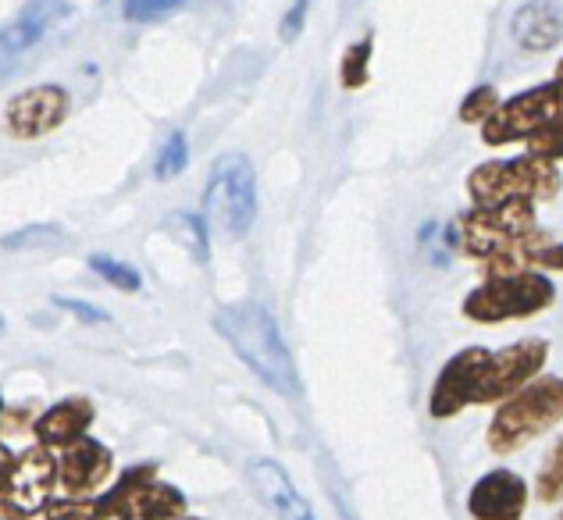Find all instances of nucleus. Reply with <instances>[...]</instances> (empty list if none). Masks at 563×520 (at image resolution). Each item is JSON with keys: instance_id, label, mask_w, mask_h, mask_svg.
<instances>
[{"instance_id": "f257e3e1", "label": "nucleus", "mask_w": 563, "mask_h": 520, "mask_svg": "<svg viewBox=\"0 0 563 520\" xmlns=\"http://www.w3.org/2000/svg\"><path fill=\"white\" fill-rule=\"evenodd\" d=\"M456 243L467 257L485 264V278H503L531 272V257L550 243V235L539 229L536 203L510 200L493 207H471L467 214H461Z\"/></svg>"}, {"instance_id": "f03ea898", "label": "nucleus", "mask_w": 563, "mask_h": 520, "mask_svg": "<svg viewBox=\"0 0 563 520\" xmlns=\"http://www.w3.org/2000/svg\"><path fill=\"white\" fill-rule=\"evenodd\" d=\"M214 329L225 335L235 356L254 370V375L272 385L282 396H300V375L289 356L286 339L278 332V321L261 303H232L214 314Z\"/></svg>"}, {"instance_id": "7ed1b4c3", "label": "nucleus", "mask_w": 563, "mask_h": 520, "mask_svg": "<svg viewBox=\"0 0 563 520\" xmlns=\"http://www.w3.org/2000/svg\"><path fill=\"white\" fill-rule=\"evenodd\" d=\"M563 421V378L545 375L528 381L521 392L503 399L493 424H488V450L496 456H510L528 442L553 432Z\"/></svg>"}, {"instance_id": "20e7f679", "label": "nucleus", "mask_w": 563, "mask_h": 520, "mask_svg": "<svg viewBox=\"0 0 563 520\" xmlns=\"http://www.w3.org/2000/svg\"><path fill=\"white\" fill-rule=\"evenodd\" d=\"M563 186V175L553 161H542L536 154L514 157V161H488L467 175V192L474 207H493L510 200L528 203H550Z\"/></svg>"}, {"instance_id": "39448f33", "label": "nucleus", "mask_w": 563, "mask_h": 520, "mask_svg": "<svg viewBox=\"0 0 563 520\" xmlns=\"http://www.w3.org/2000/svg\"><path fill=\"white\" fill-rule=\"evenodd\" d=\"M207 225L225 240H240L254 229L257 218V175L246 154H221L203 189Z\"/></svg>"}, {"instance_id": "423d86ee", "label": "nucleus", "mask_w": 563, "mask_h": 520, "mask_svg": "<svg viewBox=\"0 0 563 520\" xmlns=\"http://www.w3.org/2000/svg\"><path fill=\"white\" fill-rule=\"evenodd\" d=\"M556 303V286L542 272H521L485 278L478 289L467 292L464 314L478 324H503L517 318H536Z\"/></svg>"}, {"instance_id": "0eeeda50", "label": "nucleus", "mask_w": 563, "mask_h": 520, "mask_svg": "<svg viewBox=\"0 0 563 520\" xmlns=\"http://www.w3.org/2000/svg\"><path fill=\"white\" fill-rule=\"evenodd\" d=\"M97 502L100 520H179L186 517V496L161 482L154 464L129 467Z\"/></svg>"}, {"instance_id": "6e6552de", "label": "nucleus", "mask_w": 563, "mask_h": 520, "mask_svg": "<svg viewBox=\"0 0 563 520\" xmlns=\"http://www.w3.org/2000/svg\"><path fill=\"white\" fill-rule=\"evenodd\" d=\"M560 122H563V79H553L536 89H525V93H517L510 100H499V108L482 125V140L488 146H507L517 140L539 136L542 129Z\"/></svg>"}, {"instance_id": "1a4fd4ad", "label": "nucleus", "mask_w": 563, "mask_h": 520, "mask_svg": "<svg viewBox=\"0 0 563 520\" xmlns=\"http://www.w3.org/2000/svg\"><path fill=\"white\" fill-rule=\"evenodd\" d=\"M545 361H550V343L545 339H521V343L488 353V361L478 370V381H474L471 407L503 403L514 392H521L528 381L542 375Z\"/></svg>"}, {"instance_id": "9d476101", "label": "nucleus", "mask_w": 563, "mask_h": 520, "mask_svg": "<svg viewBox=\"0 0 563 520\" xmlns=\"http://www.w3.org/2000/svg\"><path fill=\"white\" fill-rule=\"evenodd\" d=\"M76 8L68 0H29L22 11L0 29V82H4L19 62L36 47L43 36H51L65 19H71Z\"/></svg>"}, {"instance_id": "9b49d317", "label": "nucleus", "mask_w": 563, "mask_h": 520, "mask_svg": "<svg viewBox=\"0 0 563 520\" xmlns=\"http://www.w3.org/2000/svg\"><path fill=\"white\" fill-rule=\"evenodd\" d=\"M68 111H71L68 89L57 86V82H43V86H33V89H22L19 97L8 100L4 122H8V132L14 140L33 143V140L51 136L54 129H62Z\"/></svg>"}, {"instance_id": "f8f14e48", "label": "nucleus", "mask_w": 563, "mask_h": 520, "mask_svg": "<svg viewBox=\"0 0 563 520\" xmlns=\"http://www.w3.org/2000/svg\"><path fill=\"white\" fill-rule=\"evenodd\" d=\"M54 485H57V456L47 445H33L22 456H14L11 485L0 502H8L22 517H33L43 513V507L54 499Z\"/></svg>"}, {"instance_id": "ddd939ff", "label": "nucleus", "mask_w": 563, "mask_h": 520, "mask_svg": "<svg viewBox=\"0 0 563 520\" xmlns=\"http://www.w3.org/2000/svg\"><path fill=\"white\" fill-rule=\"evenodd\" d=\"M488 353H493V350L467 346L456 356H450L446 367L439 370V378L432 385V396H428V413H432L435 421L456 418V413L471 407L474 381H478V370L488 361Z\"/></svg>"}, {"instance_id": "4468645a", "label": "nucleus", "mask_w": 563, "mask_h": 520, "mask_svg": "<svg viewBox=\"0 0 563 520\" xmlns=\"http://www.w3.org/2000/svg\"><path fill=\"white\" fill-rule=\"evenodd\" d=\"M528 482L507 467L488 471L474 482L467 496L471 520H525L528 510Z\"/></svg>"}, {"instance_id": "2eb2a0df", "label": "nucleus", "mask_w": 563, "mask_h": 520, "mask_svg": "<svg viewBox=\"0 0 563 520\" xmlns=\"http://www.w3.org/2000/svg\"><path fill=\"white\" fill-rule=\"evenodd\" d=\"M111 471H114V456L108 445L82 435L79 442L65 445L62 460H57V485L65 488V496L86 499L111 478Z\"/></svg>"}, {"instance_id": "dca6fc26", "label": "nucleus", "mask_w": 563, "mask_h": 520, "mask_svg": "<svg viewBox=\"0 0 563 520\" xmlns=\"http://www.w3.org/2000/svg\"><path fill=\"white\" fill-rule=\"evenodd\" d=\"M510 36L528 54H545L563 40V8L556 0H528L514 11Z\"/></svg>"}, {"instance_id": "f3484780", "label": "nucleus", "mask_w": 563, "mask_h": 520, "mask_svg": "<svg viewBox=\"0 0 563 520\" xmlns=\"http://www.w3.org/2000/svg\"><path fill=\"white\" fill-rule=\"evenodd\" d=\"M93 424V403L86 396H68L62 403H54L47 413H40L33 424L36 445L47 450H65V445L79 442Z\"/></svg>"}, {"instance_id": "a211bd4d", "label": "nucleus", "mask_w": 563, "mask_h": 520, "mask_svg": "<svg viewBox=\"0 0 563 520\" xmlns=\"http://www.w3.org/2000/svg\"><path fill=\"white\" fill-rule=\"evenodd\" d=\"M250 485L257 488V496L268 502L282 520H314L307 510V502L296 496V488L289 485L286 471L272 464V460H254V464H250Z\"/></svg>"}, {"instance_id": "6ab92c4d", "label": "nucleus", "mask_w": 563, "mask_h": 520, "mask_svg": "<svg viewBox=\"0 0 563 520\" xmlns=\"http://www.w3.org/2000/svg\"><path fill=\"white\" fill-rule=\"evenodd\" d=\"M372 51H375V33H367L364 40L350 43L339 65V82L343 89H361L367 82V68H372Z\"/></svg>"}, {"instance_id": "aec40b11", "label": "nucleus", "mask_w": 563, "mask_h": 520, "mask_svg": "<svg viewBox=\"0 0 563 520\" xmlns=\"http://www.w3.org/2000/svg\"><path fill=\"white\" fill-rule=\"evenodd\" d=\"M536 499L563 502V435L553 442V450L542 460L539 478H536Z\"/></svg>"}, {"instance_id": "412c9836", "label": "nucleus", "mask_w": 563, "mask_h": 520, "mask_svg": "<svg viewBox=\"0 0 563 520\" xmlns=\"http://www.w3.org/2000/svg\"><path fill=\"white\" fill-rule=\"evenodd\" d=\"M90 272L100 275L118 292H140L143 289V278H140L136 267L125 264V261H114L108 254H90Z\"/></svg>"}, {"instance_id": "4be33fe9", "label": "nucleus", "mask_w": 563, "mask_h": 520, "mask_svg": "<svg viewBox=\"0 0 563 520\" xmlns=\"http://www.w3.org/2000/svg\"><path fill=\"white\" fill-rule=\"evenodd\" d=\"M186 165H189V140H186V132H172V136L165 140V146H161V154H157L154 175L161 178V182H168V178L183 175Z\"/></svg>"}, {"instance_id": "5701e85b", "label": "nucleus", "mask_w": 563, "mask_h": 520, "mask_svg": "<svg viewBox=\"0 0 563 520\" xmlns=\"http://www.w3.org/2000/svg\"><path fill=\"white\" fill-rule=\"evenodd\" d=\"M62 243H65V232L54 225H25L14 235L0 240L4 250H43V246H62Z\"/></svg>"}, {"instance_id": "b1692460", "label": "nucleus", "mask_w": 563, "mask_h": 520, "mask_svg": "<svg viewBox=\"0 0 563 520\" xmlns=\"http://www.w3.org/2000/svg\"><path fill=\"white\" fill-rule=\"evenodd\" d=\"M499 108V89L496 86H474L461 103V122L467 125H485L488 114Z\"/></svg>"}, {"instance_id": "393cba45", "label": "nucleus", "mask_w": 563, "mask_h": 520, "mask_svg": "<svg viewBox=\"0 0 563 520\" xmlns=\"http://www.w3.org/2000/svg\"><path fill=\"white\" fill-rule=\"evenodd\" d=\"M43 517L47 520H100L93 499H71V496L51 499L47 507H43Z\"/></svg>"}, {"instance_id": "a878e982", "label": "nucleus", "mask_w": 563, "mask_h": 520, "mask_svg": "<svg viewBox=\"0 0 563 520\" xmlns=\"http://www.w3.org/2000/svg\"><path fill=\"white\" fill-rule=\"evenodd\" d=\"M183 4L186 0H122V14L129 22H157Z\"/></svg>"}, {"instance_id": "bb28decb", "label": "nucleus", "mask_w": 563, "mask_h": 520, "mask_svg": "<svg viewBox=\"0 0 563 520\" xmlns=\"http://www.w3.org/2000/svg\"><path fill=\"white\" fill-rule=\"evenodd\" d=\"M525 143H528V154H536L542 161H553V165H556V161H563V122L542 129L539 136H531Z\"/></svg>"}, {"instance_id": "cd10ccee", "label": "nucleus", "mask_w": 563, "mask_h": 520, "mask_svg": "<svg viewBox=\"0 0 563 520\" xmlns=\"http://www.w3.org/2000/svg\"><path fill=\"white\" fill-rule=\"evenodd\" d=\"M172 225L183 232L186 243H192V254H197L200 261H207V232H203V221L192 218V214H175Z\"/></svg>"}, {"instance_id": "c85d7f7f", "label": "nucleus", "mask_w": 563, "mask_h": 520, "mask_svg": "<svg viewBox=\"0 0 563 520\" xmlns=\"http://www.w3.org/2000/svg\"><path fill=\"white\" fill-rule=\"evenodd\" d=\"M307 11H310V0H296V4L286 11V19H282V29H278V36L292 43L296 36L303 33V22H307Z\"/></svg>"}, {"instance_id": "c756f323", "label": "nucleus", "mask_w": 563, "mask_h": 520, "mask_svg": "<svg viewBox=\"0 0 563 520\" xmlns=\"http://www.w3.org/2000/svg\"><path fill=\"white\" fill-rule=\"evenodd\" d=\"M54 303L71 310V314H76L79 321H86V324H108V314H103V310H97L93 303H86V300H68V296H57Z\"/></svg>"}, {"instance_id": "7c9ffc66", "label": "nucleus", "mask_w": 563, "mask_h": 520, "mask_svg": "<svg viewBox=\"0 0 563 520\" xmlns=\"http://www.w3.org/2000/svg\"><path fill=\"white\" fill-rule=\"evenodd\" d=\"M563 272V243H545L542 250H536V257H531V272Z\"/></svg>"}, {"instance_id": "2f4dec72", "label": "nucleus", "mask_w": 563, "mask_h": 520, "mask_svg": "<svg viewBox=\"0 0 563 520\" xmlns=\"http://www.w3.org/2000/svg\"><path fill=\"white\" fill-rule=\"evenodd\" d=\"M11 471H14V453L0 442V499H4L8 485H11Z\"/></svg>"}, {"instance_id": "473e14b6", "label": "nucleus", "mask_w": 563, "mask_h": 520, "mask_svg": "<svg viewBox=\"0 0 563 520\" xmlns=\"http://www.w3.org/2000/svg\"><path fill=\"white\" fill-rule=\"evenodd\" d=\"M0 520H29V517H22L19 510H11L8 502H0Z\"/></svg>"}, {"instance_id": "72a5a7b5", "label": "nucleus", "mask_w": 563, "mask_h": 520, "mask_svg": "<svg viewBox=\"0 0 563 520\" xmlns=\"http://www.w3.org/2000/svg\"><path fill=\"white\" fill-rule=\"evenodd\" d=\"M556 79H563V57H560V65H556Z\"/></svg>"}, {"instance_id": "f704fd0d", "label": "nucleus", "mask_w": 563, "mask_h": 520, "mask_svg": "<svg viewBox=\"0 0 563 520\" xmlns=\"http://www.w3.org/2000/svg\"><path fill=\"white\" fill-rule=\"evenodd\" d=\"M4 329H8V324H4V318H0V335H4Z\"/></svg>"}, {"instance_id": "c9c22d12", "label": "nucleus", "mask_w": 563, "mask_h": 520, "mask_svg": "<svg viewBox=\"0 0 563 520\" xmlns=\"http://www.w3.org/2000/svg\"><path fill=\"white\" fill-rule=\"evenodd\" d=\"M179 520H200V517H189V513H186V517H179Z\"/></svg>"}, {"instance_id": "e433bc0d", "label": "nucleus", "mask_w": 563, "mask_h": 520, "mask_svg": "<svg viewBox=\"0 0 563 520\" xmlns=\"http://www.w3.org/2000/svg\"><path fill=\"white\" fill-rule=\"evenodd\" d=\"M0 413H4V399H0Z\"/></svg>"}, {"instance_id": "4c0bfd02", "label": "nucleus", "mask_w": 563, "mask_h": 520, "mask_svg": "<svg viewBox=\"0 0 563 520\" xmlns=\"http://www.w3.org/2000/svg\"><path fill=\"white\" fill-rule=\"evenodd\" d=\"M560 520H563V513H560Z\"/></svg>"}]
</instances>
